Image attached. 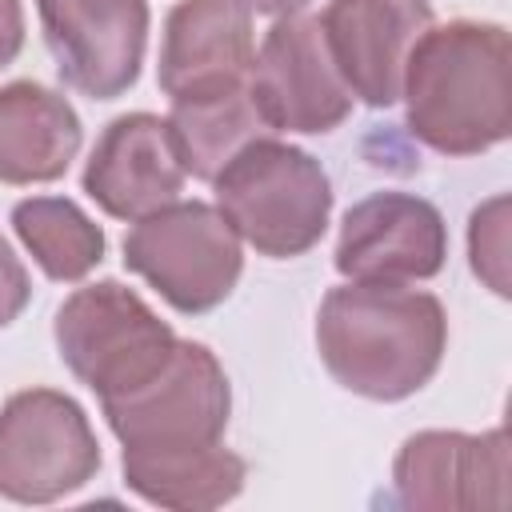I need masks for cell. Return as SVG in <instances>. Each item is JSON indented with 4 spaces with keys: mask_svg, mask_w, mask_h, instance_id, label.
I'll return each mask as SVG.
<instances>
[{
    "mask_svg": "<svg viewBox=\"0 0 512 512\" xmlns=\"http://www.w3.org/2000/svg\"><path fill=\"white\" fill-rule=\"evenodd\" d=\"M84 140L80 116L68 96L12 80L0 88V180L4 184H48L68 172Z\"/></svg>",
    "mask_w": 512,
    "mask_h": 512,
    "instance_id": "9a60e30c",
    "label": "cell"
},
{
    "mask_svg": "<svg viewBox=\"0 0 512 512\" xmlns=\"http://www.w3.org/2000/svg\"><path fill=\"white\" fill-rule=\"evenodd\" d=\"M24 48V8L20 0H0V68H8Z\"/></svg>",
    "mask_w": 512,
    "mask_h": 512,
    "instance_id": "44dd1931",
    "label": "cell"
},
{
    "mask_svg": "<svg viewBox=\"0 0 512 512\" xmlns=\"http://www.w3.org/2000/svg\"><path fill=\"white\" fill-rule=\"evenodd\" d=\"M100 472V444L84 408L56 388L16 392L0 408V496L52 504Z\"/></svg>",
    "mask_w": 512,
    "mask_h": 512,
    "instance_id": "8992f818",
    "label": "cell"
},
{
    "mask_svg": "<svg viewBox=\"0 0 512 512\" xmlns=\"http://www.w3.org/2000/svg\"><path fill=\"white\" fill-rule=\"evenodd\" d=\"M408 132L440 156H476L512 132V44L492 20L432 24L404 64Z\"/></svg>",
    "mask_w": 512,
    "mask_h": 512,
    "instance_id": "6da1fadb",
    "label": "cell"
},
{
    "mask_svg": "<svg viewBox=\"0 0 512 512\" xmlns=\"http://www.w3.org/2000/svg\"><path fill=\"white\" fill-rule=\"evenodd\" d=\"M216 184V208L260 256L292 260L320 244L332 216V184L316 156L260 136L240 148Z\"/></svg>",
    "mask_w": 512,
    "mask_h": 512,
    "instance_id": "3957f363",
    "label": "cell"
},
{
    "mask_svg": "<svg viewBox=\"0 0 512 512\" xmlns=\"http://www.w3.org/2000/svg\"><path fill=\"white\" fill-rule=\"evenodd\" d=\"M56 352L68 372L96 392V400L124 396L152 380L176 352V332L160 320L144 296L120 280H96L76 288L56 308Z\"/></svg>",
    "mask_w": 512,
    "mask_h": 512,
    "instance_id": "277c9868",
    "label": "cell"
},
{
    "mask_svg": "<svg viewBox=\"0 0 512 512\" xmlns=\"http://www.w3.org/2000/svg\"><path fill=\"white\" fill-rule=\"evenodd\" d=\"M120 468L140 500L176 512L220 508L236 500L248 480V464L220 440L188 448H124Z\"/></svg>",
    "mask_w": 512,
    "mask_h": 512,
    "instance_id": "2e32d148",
    "label": "cell"
},
{
    "mask_svg": "<svg viewBox=\"0 0 512 512\" xmlns=\"http://www.w3.org/2000/svg\"><path fill=\"white\" fill-rule=\"evenodd\" d=\"M448 348V316L432 292L348 280L316 312V352L328 376L364 400L420 392Z\"/></svg>",
    "mask_w": 512,
    "mask_h": 512,
    "instance_id": "7a4b0ae2",
    "label": "cell"
},
{
    "mask_svg": "<svg viewBox=\"0 0 512 512\" xmlns=\"http://www.w3.org/2000/svg\"><path fill=\"white\" fill-rule=\"evenodd\" d=\"M468 260H472V272L496 296H508V196H492L472 212Z\"/></svg>",
    "mask_w": 512,
    "mask_h": 512,
    "instance_id": "d6986e66",
    "label": "cell"
},
{
    "mask_svg": "<svg viewBox=\"0 0 512 512\" xmlns=\"http://www.w3.org/2000/svg\"><path fill=\"white\" fill-rule=\"evenodd\" d=\"M448 256V228L432 200L372 192L356 200L336 236V272L360 284L432 280Z\"/></svg>",
    "mask_w": 512,
    "mask_h": 512,
    "instance_id": "30bf717a",
    "label": "cell"
},
{
    "mask_svg": "<svg viewBox=\"0 0 512 512\" xmlns=\"http://www.w3.org/2000/svg\"><path fill=\"white\" fill-rule=\"evenodd\" d=\"M320 28L348 92L388 108L400 100L416 40L432 28V8L428 0H328Z\"/></svg>",
    "mask_w": 512,
    "mask_h": 512,
    "instance_id": "7c38bea8",
    "label": "cell"
},
{
    "mask_svg": "<svg viewBox=\"0 0 512 512\" xmlns=\"http://www.w3.org/2000/svg\"><path fill=\"white\" fill-rule=\"evenodd\" d=\"M36 12L68 88L116 100L136 84L148 48V0H36Z\"/></svg>",
    "mask_w": 512,
    "mask_h": 512,
    "instance_id": "9c48e42d",
    "label": "cell"
},
{
    "mask_svg": "<svg viewBox=\"0 0 512 512\" xmlns=\"http://www.w3.org/2000/svg\"><path fill=\"white\" fill-rule=\"evenodd\" d=\"M240 4L248 12H256V16H288V12H300L312 0H240Z\"/></svg>",
    "mask_w": 512,
    "mask_h": 512,
    "instance_id": "7402d4cb",
    "label": "cell"
},
{
    "mask_svg": "<svg viewBox=\"0 0 512 512\" xmlns=\"http://www.w3.org/2000/svg\"><path fill=\"white\" fill-rule=\"evenodd\" d=\"M248 92L272 132L320 136L352 112V92L328 52L320 16L308 12L276 16L252 56Z\"/></svg>",
    "mask_w": 512,
    "mask_h": 512,
    "instance_id": "ba28073f",
    "label": "cell"
},
{
    "mask_svg": "<svg viewBox=\"0 0 512 512\" xmlns=\"http://www.w3.org/2000/svg\"><path fill=\"white\" fill-rule=\"evenodd\" d=\"M164 120H168V132H172L184 172L204 184H212L220 176V168L240 148H248L252 140L272 132L264 124L248 84L216 92V96H200V100H176Z\"/></svg>",
    "mask_w": 512,
    "mask_h": 512,
    "instance_id": "e0dca14e",
    "label": "cell"
},
{
    "mask_svg": "<svg viewBox=\"0 0 512 512\" xmlns=\"http://www.w3.org/2000/svg\"><path fill=\"white\" fill-rule=\"evenodd\" d=\"M124 268L148 280L176 312L200 316L232 296L244 272V240L216 204L172 200L132 220Z\"/></svg>",
    "mask_w": 512,
    "mask_h": 512,
    "instance_id": "5b68a950",
    "label": "cell"
},
{
    "mask_svg": "<svg viewBox=\"0 0 512 512\" xmlns=\"http://www.w3.org/2000/svg\"><path fill=\"white\" fill-rule=\"evenodd\" d=\"M28 296H32L28 272H24L20 256L8 248V240L0 236V328H4V324H12V320L24 312Z\"/></svg>",
    "mask_w": 512,
    "mask_h": 512,
    "instance_id": "ffe728a7",
    "label": "cell"
},
{
    "mask_svg": "<svg viewBox=\"0 0 512 512\" xmlns=\"http://www.w3.org/2000/svg\"><path fill=\"white\" fill-rule=\"evenodd\" d=\"M184 176L168 120L156 112H128L100 132L80 184L100 212L132 224L180 200Z\"/></svg>",
    "mask_w": 512,
    "mask_h": 512,
    "instance_id": "5bb4252c",
    "label": "cell"
},
{
    "mask_svg": "<svg viewBox=\"0 0 512 512\" xmlns=\"http://www.w3.org/2000/svg\"><path fill=\"white\" fill-rule=\"evenodd\" d=\"M392 488L404 508L420 512H476L508 504V436L504 428L416 432L400 444Z\"/></svg>",
    "mask_w": 512,
    "mask_h": 512,
    "instance_id": "8fae6325",
    "label": "cell"
},
{
    "mask_svg": "<svg viewBox=\"0 0 512 512\" xmlns=\"http://www.w3.org/2000/svg\"><path fill=\"white\" fill-rule=\"evenodd\" d=\"M100 408L124 448L216 444L228 428L232 388L208 344L176 340V352L152 380L124 396L100 400Z\"/></svg>",
    "mask_w": 512,
    "mask_h": 512,
    "instance_id": "52a82bcc",
    "label": "cell"
},
{
    "mask_svg": "<svg viewBox=\"0 0 512 512\" xmlns=\"http://www.w3.org/2000/svg\"><path fill=\"white\" fill-rule=\"evenodd\" d=\"M12 228L40 272L60 284L84 280L104 260V228L68 196H28L12 208Z\"/></svg>",
    "mask_w": 512,
    "mask_h": 512,
    "instance_id": "ac0fdd59",
    "label": "cell"
},
{
    "mask_svg": "<svg viewBox=\"0 0 512 512\" xmlns=\"http://www.w3.org/2000/svg\"><path fill=\"white\" fill-rule=\"evenodd\" d=\"M252 56V12L240 0H180L164 20L156 80L172 104L200 100L244 88Z\"/></svg>",
    "mask_w": 512,
    "mask_h": 512,
    "instance_id": "4fadbf2b",
    "label": "cell"
}]
</instances>
